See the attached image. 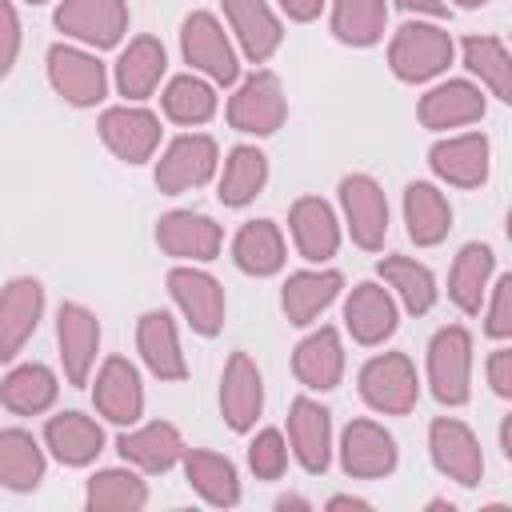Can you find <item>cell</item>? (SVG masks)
<instances>
[{
    "label": "cell",
    "instance_id": "obj_30",
    "mask_svg": "<svg viewBox=\"0 0 512 512\" xmlns=\"http://www.w3.org/2000/svg\"><path fill=\"white\" fill-rule=\"evenodd\" d=\"M404 220H408V236L416 244H440L448 236L452 208L432 184L416 180V184L404 188Z\"/></svg>",
    "mask_w": 512,
    "mask_h": 512
},
{
    "label": "cell",
    "instance_id": "obj_52",
    "mask_svg": "<svg viewBox=\"0 0 512 512\" xmlns=\"http://www.w3.org/2000/svg\"><path fill=\"white\" fill-rule=\"evenodd\" d=\"M464 8H480V4H488V0H460Z\"/></svg>",
    "mask_w": 512,
    "mask_h": 512
},
{
    "label": "cell",
    "instance_id": "obj_35",
    "mask_svg": "<svg viewBox=\"0 0 512 512\" xmlns=\"http://www.w3.org/2000/svg\"><path fill=\"white\" fill-rule=\"evenodd\" d=\"M44 476V452L36 448V440L20 428H4L0 432V484L28 492L36 488Z\"/></svg>",
    "mask_w": 512,
    "mask_h": 512
},
{
    "label": "cell",
    "instance_id": "obj_9",
    "mask_svg": "<svg viewBox=\"0 0 512 512\" xmlns=\"http://www.w3.org/2000/svg\"><path fill=\"white\" fill-rule=\"evenodd\" d=\"M48 76H52V88L76 104V108H88L104 96V64L80 48H68V44H56L48 52Z\"/></svg>",
    "mask_w": 512,
    "mask_h": 512
},
{
    "label": "cell",
    "instance_id": "obj_5",
    "mask_svg": "<svg viewBox=\"0 0 512 512\" xmlns=\"http://www.w3.org/2000/svg\"><path fill=\"white\" fill-rule=\"evenodd\" d=\"M56 28L96 48H112L128 28V8L124 0H64L56 8Z\"/></svg>",
    "mask_w": 512,
    "mask_h": 512
},
{
    "label": "cell",
    "instance_id": "obj_42",
    "mask_svg": "<svg viewBox=\"0 0 512 512\" xmlns=\"http://www.w3.org/2000/svg\"><path fill=\"white\" fill-rule=\"evenodd\" d=\"M164 112L176 124H204L216 112V92L196 76H176L164 92Z\"/></svg>",
    "mask_w": 512,
    "mask_h": 512
},
{
    "label": "cell",
    "instance_id": "obj_51",
    "mask_svg": "<svg viewBox=\"0 0 512 512\" xmlns=\"http://www.w3.org/2000/svg\"><path fill=\"white\" fill-rule=\"evenodd\" d=\"M280 508H304V500H300V496H284Z\"/></svg>",
    "mask_w": 512,
    "mask_h": 512
},
{
    "label": "cell",
    "instance_id": "obj_14",
    "mask_svg": "<svg viewBox=\"0 0 512 512\" xmlns=\"http://www.w3.org/2000/svg\"><path fill=\"white\" fill-rule=\"evenodd\" d=\"M220 408L228 428L248 432L264 408V388H260V372L248 360V352H232L224 364V380H220Z\"/></svg>",
    "mask_w": 512,
    "mask_h": 512
},
{
    "label": "cell",
    "instance_id": "obj_4",
    "mask_svg": "<svg viewBox=\"0 0 512 512\" xmlns=\"http://www.w3.org/2000/svg\"><path fill=\"white\" fill-rule=\"evenodd\" d=\"M284 112H288L284 88H280V80H276L272 72L248 76V80L240 84V92L228 100V120H232V128L256 132V136L276 132V128L284 124Z\"/></svg>",
    "mask_w": 512,
    "mask_h": 512
},
{
    "label": "cell",
    "instance_id": "obj_17",
    "mask_svg": "<svg viewBox=\"0 0 512 512\" xmlns=\"http://www.w3.org/2000/svg\"><path fill=\"white\" fill-rule=\"evenodd\" d=\"M92 400H96V408H100L112 424H132V420H140L144 388H140L136 368H132L124 356L104 360V368H100V376H96V388H92Z\"/></svg>",
    "mask_w": 512,
    "mask_h": 512
},
{
    "label": "cell",
    "instance_id": "obj_33",
    "mask_svg": "<svg viewBox=\"0 0 512 512\" xmlns=\"http://www.w3.org/2000/svg\"><path fill=\"white\" fill-rule=\"evenodd\" d=\"M184 476L188 484L208 500V504H220V508H232L240 500V480H236V468L232 460L216 456V452H188L184 456Z\"/></svg>",
    "mask_w": 512,
    "mask_h": 512
},
{
    "label": "cell",
    "instance_id": "obj_41",
    "mask_svg": "<svg viewBox=\"0 0 512 512\" xmlns=\"http://www.w3.org/2000/svg\"><path fill=\"white\" fill-rule=\"evenodd\" d=\"M380 276L400 292V300H404L408 312L420 316V312L432 308L436 284H432V272H428L424 264H416V260H408V256H388V260H380Z\"/></svg>",
    "mask_w": 512,
    "mask_h": 512
},
{
    "label": "cell",
    "instance_id": "obj_18",
    "mask_svg": "<svg viewBox=\"0 0 512 512\" xmlns=\"http://www.w3.org/2000/svg\"><path fill=\"white\" fill-rule=\"evenodd\" d=\"M56 336H60V356H64V372L72 384L88 380V368L96 360V344H100V324L88 308L80 304H60L56 316Z\"/></svg>",
    "mask_w": 512,
    "mask_h": 512
},
{
    "label": "cell",
    "instance_id": "obj_13",
    "mask_svg": "<svg viewBox=\"0 0 512 512\" xmlns=\"http://www.w3.org/2000/svg\"><path fill=\"white\" fill-rule=\"evenodd\" d=\"M100 136H104V144L120 156V160H128V164H140V160H148L152 152H156V144H160V120L152 116V112H144V108H108L104 116H100Z\"/></svg>",
    "mask_w": 512,
    "mask_h": 512
},
{
    "label": "cell",
    "instance_id": "obj_19",
    "mask_svg": "<svg viewBox=\"0 0 512 512\" xmlns=\"http://www.w3.org/2000/svg\"><path fill=\"white\" fill-rule=\"evenodd\" d=\"M428 160H432V168H436L448 184L476 188V184H484V176H488V140H484L480 132L452 136V140L432 144Z\"/></svg>",
    "mask_w": 512,
    "mask_h": 512
},
{
    "label": "cell",
    "instance_id": "obj_37",
    "mask_svg": "<svg viewBox=\"0 0 512 512\" xmlns=\"http://www.w3.org/2000/svg\"><path fill=\"white\" fill-rule=\"evenodd\" d=\"M264 180H268V160H264V152L240 144V148L228 152V164H224V176H220V200H224L228 208H240V204H248V200L264 188Z\"/></svg>",
    "mask_w": 512,
    "mask_h": 512
},
{
    "label": "cell",
    "instance_id": "obj_7",
    "mask_svg": "<svg viewBox=\"0 0 512 512\" xmlns=\"http://www.w3.org/2000/svg\"><path fill=\"white\" fill-rule=\"evenodd\" d=\"M428 448H432V460H436V468H440L444 476H452V480L464 484V488H476V484H480V476H484V456H480L476 436H472L460 420H448V416L432 420V428H428Z\"/></svg>",
    "mask_w": 512,
    "mask_h": 512
},
{
    "label": "cell",
    "instance_id": "obj_20",
    "mask_svg": "<svg viewBox=\"0 0 512 512\" xmlns=\"http://www.w3.org/2000/svg\"><path fill=\"white\" fill-rule=\"evenodd\" d=\"M288 224H292V236H296V248H300L304 260H328L340 244L336 216L320 196H300L292 204Z\"/></svg>",
    "mask_w": 512,
    "mask_h": 512
},
{
    "label": "cell",
    "instance_id": "obj_25",
    "mask_svg": "<svg viewBox=\"0 0 512 512\" xmlns=\"http://www.w3.org/2000/svg\"><path fill=\"white\" fill-rule=\"evenodd\" d=\"M288 432H292V448H296V460L308 468V472H324L328 468V440H332V420H328V408L312 404V400H296L292 412H288Z\"/></svg>",
    "mask_w": 512,
    "mask_h": 512
},
{
    "label": "cell",
    "instance_id": "obj_22",
    "mask_svg": "<svg viewBox=\"0 0 512 512\" xmlns=\"http://www.w3.org/2000/svg\"><path fill=\"white\" fill-rule=\"evenodd\" d=\"M224 12L232 20V32L240 36V48L248 60L264 64L280 48V20L264 0H224Z\"/></svg>",
    "mask_w": 512,
    "mask_h": 512
},
{
    "label": "cell",
    "instance_id": "obj_49",
    "mask_svg": "<svg viewBox=\"0 0 512 512\" xmlns=\"http://www.w3.org/2000/svg\"><path fill=\"white\" fill-rule=\"evenodd\" d=\"M328 508H368V500H356V496H332Z\"/></svg>",
    "mask_w": 512,
    "mask_h": 512
},
{
    "label": "cell",
    "instance_id": "obj_47",
    "mask_svg": "<svg viewBox=\"0 0 512 512\" xmlns=\"http://www.w3.org/2000/svg\"><path fill=\"white\" fill-rule=\"evenodd\" d=\"M280 4H284V12L292 20H312V16H320V4L324 0H280Z\"/></svg>",
    "mask_w": 512,
    "mask_h": 512
},
{
    "label": "cell",
    "instance_id": "obj_38",
    "mask_svg": "<svg viewBox=\"0 0 512 512\" xmlns=\"http://www.w3.org/2000/svg\"><path fill=\"white\" fill-rule=\"evenodd\" d=\"M144 500H148V488L132 472L108 468L88 480V508H96V512H136V508H144Z\"/></svg>",
    "mask_w": 512,
    "mask_h": 512
},
{
    "label": "cell",
    "instance_id": "obj_43",
    "mask_svg": "<svg viewBox=\"0 0 512 512\" xmlns=\"http://www.w3.org/2000/svg\"><path fill=\"white\" fill-rule=\"evenodd\" d=\"M248 464H252V472H256L260 480H280L284 468H288V448H284L280 432L264 428V432L252 440V448H248Z\"/></svg>",
    "mask_w": 512,
    "mask_h": 512
},
{
    "label": "cell",
    "instance_id": "obj_32",
    "mask_svg": "<svg viewBox=\"0 0 512 512\" xmlns=\"http://www.w3.org/2000/svg\"><path fill=\"white\" fill-rule=\"evenodd\" d=\"M340 272H296L284 284V312L292 324H312L340 292Z\"/></svg>",
    "mask_w": 512,
    "mask_h": 512
},
{
    "label": "cell",
    "instance_id": "obj_23",
    "mask_svg": "<svg viewBox=\"0 0 512 512\" xmlns=\"http://www.w3.org/2000/svg\"><path fill=\"white\" fill-rule=\"evenodd\" d=\"M136 340H140V356L144 364L160 376V380H184V356H180V340H176V324L168 312H144L136 324Z\"/></svg>",
    "mask_w": 512,
    "mask_h": 512
},
{
    "label": "cell",
    "instance_id": "obj_11",
    "mask_svg": "<svg viewBox=\"0 0 512 512\" xmlns=\"http://www.w3.org/2000/svg\"><path fill=\"white\" fill-rule=\"evenodd\" d=\"M340 200H344L352 240L360 248H380L384 232H388V204H384L380 184L372 176H344L340 180Z\"/></svg>",
    "mask_w": 512,
    "mask_h": 512
},
{
    "label": "cell",
    "instance_id": "obj_21",
    "mask_svg": "<svg viewBox=\"0 0 512 512\" xmlns=\"http://www.w3.org/2000/svg\"><path fill=\"white\" fill-rule=\"evenodd\" d=\"M344 320L360 344H380L396 332V304L380 284H356L344 304Z\"/></svg>",
    "mask_w": 512,
    "mask_h": 512
},
{
    "label": "cell",
    "instance_id": "obj_26",
    "mask_svg": "<svg viewBox=\"0 0 512 512\" xmlns=\"http://www.w3.org/2000/svg\"><path fill=\"white\" fill-rule=\"evenodd\" d=\"M480 116H484V96L468 80H448L420 100L424 128H456V124H472Z\"/></svg>",
    "mask_w": 512,
    "mask_h": 512
},
{
    "label": "cell",
    "instance_id": "obj_48",
    "mask_svg": "<svg viewBox=\"0 0 512 512\" xmlns=\"http://www.w3.org/2000/svg\"><path fill=\"white\" fill-rule=\"evenodd\" d=\"M400 8H412V12H428V16H444L448 4L444 0H396Z\"/></svg>",
    "mask_w": 512,
    "mask_h": 512
},
{
    "label": "cell",
    "instance_id": "obj_39",
    "mask_svg": "<svg viewBox=\"0 0 512 512\" xmlns=\"http://www.w3.org/2000/svg\"><path fill=\"white\" fill-rule=\"evenodd\" d=\"M384 0H336L332 8V32L344 40V44H376L380 32H384Z\"/></svg>",
    "mask_w": 512,
    "mask_h": 512
},
{
    "label": "cell",
    "instance_id": "obj_27",
    "mask_svg": "<svg viewBox=\"0 0 512 512\" xmlns=\"http://www.w3.org/2000/svg\"><path fill=\"white\" fill-rule=\"evenodd\" d=\"M164 76V44L156 36H136L116 60V88L128 100H144Z\"/></svg>",
    "mask_w": 512,
    "mask_h": 512
},
{
    "label": "cell",
    "instance_id": "obj_29",
    "mask_svg": "<svg viewBox=\"0 0 512 512\" xmlns=\"http://www.w3.org/2000/svg\"><path fill=\"white\" fill-rule=\"evenodd\" d=\"M232 260L248 276H272L284 264V240L272 220H248L232 240Z\"/></svg>",
    "mask_w": 512,
    "mask_h": 512
},
{
    "label": "cell",
    "instance_id": "obj_1",
    "mask_svg": "<svg viewBox=\"0 0 512 512\" xmlns=\"http://www.w3.org/2000/svg\"><path fill=\"white\" fill-rule=\"evenodd\" d=\"M452 60V36L436 24H404L388 48V64L400 80H428Z\"/></svg>",
    "mask_w": 512,
    "mask_h": 512
},
{
    "label": "cell",
    "instance_id": "obj_10",
    "mask_svg": "<svg viewBox=\"0 0 512 512\" xmlns=\"http://www.w3.org/2000/svg\"><path fill=\"white\" fill-rule=\"evenodd\" d=\"M168 292L180 304V312L188 316V324L200 336H216L224 324V292L208 272L196 268H176L168 272Z\"/></svg>",
    "mask_w": 512,
    "mask_h": 512
},
{
    "label": "cell",
    "instance_id": "obj_16",
    "mask_svg": "<svg viewBox=\"0 0 512 512\" xmlns=\"http://www.w3.org/2000/svg\"><path fill=\"white\" fill-rule=\"evenodd\" d=\"M156 244L168 256L184 260H212L220 252V224L200 212H168L156 224Z\"/></svg>",
    "mask_w": 512,
    "mask_h": 512
},
{
    "label": "cell",
    "instance_id": "obj_12",
    "mask_svg": "<svg viewBox=\"0 0 512 512\" xmlns=\"http://www.w3.org/2000/svg\"><path fill=\"white\" fill-rule=\"evenodd\" d=\"M340 464L348 476H360V480L388 476L396 468V440L372 420H352L340 440Z\"/></svg>",
    "mask_w": 512,
    "mask_h": 512
},
{
    "label": "cell",
    "instance_id": "obj_46",
    "mask_svg": "<svg viewBox=\"0 0 512 512\" xmlns=\"http://www.w3.org/2000/svg\"><path fill=\"white\" fill-rule=\"evenodd\" d=\"M488 380H492V388H496L500 396H512V352H508V348L492 352V360H488Z\"/></svg>",
    "mask_w": 512,
    "mask_h": 512
},
{
    "label": "cell",
    "instance_id": "obj_28",
    "mask_svg": "<svg viewBox=\"0 0 512 512\" xmlns=\"http://www.w3.org/2000/svg\"><path fill=\"white\" fill-rule=\"evenodd\" d=\"M44 440L56 452V460L64 464H88L96 460V452L104 448V432L96 420L80 416V412H60L44 424Z\"/></svg>",
    "mask_w": 512,
    "mask_h": 512
},
{
    "label": "cell",
    "instance_id": "obj_31",
    "mask_svg": "<svg viewBox=\"0 0 512 512\" xmlns=\"http://www.w3.org/2000/svg\"><path fill=\"white\" fill-rule=\"evenodd\" d=\"M116 448H120V456L124 460H132L136 468H144V472H164V468H172L176 460H180V452H184V444H180V432L172 428V424H164V420H156V424H148V428H140V432H124L120 440H116Z\"/></svg>",
    "mask_w": 512,
    "mask_h": 512
},
{
    "label": "cell",
    "instance_id": "obj_50",
    "mask_svg": "<svg viewBox=\"0 0 512 512\" xmlns=\"http://www.w3.org/2000/svg\"><path fill=\"white\" fill-rule=\"evenodd\" d=\"M500 444H504V456L512 460V420H504V424H500Z\"/></svg>",
    "mask_w": 512,
    "mask_h": 512
},
{
    "label": "cell",
    "instance_id": "obj_24",
    "mask_svg": "<svg viewBox=\"0 0 512 512\" xmlns=\"http://www.w3.org/2000/svg\"><path fill=\"white\" fill-rule=\"evenodd\" d=\"M292 372L308 388H320V392L324 388H336L340 384V372H344V352H340L336 328H320L308 340H300L296 344V356H292Z\"/></svg>",
    "mask_w": 512,
    "mask_h": 512
},
{
    "label": "cell",
    "instance_id": "obj_45",
    "mask_svg": "<svg viewBox=\"0 0 512 512\" xmlns=\"http://www.w3.org/2000/svg\"><path fill=\"white\" fill-rule=\"evenodd\" d=\"M488 332L492 336L512 332V276L496 280V296H492V308H488Z\"/></svg>",
    "mask_w": 512,
    "mask_h": 512
},
{
    "label": "cell",
    "instance_id": "obj_44",
    "mask_svg": "<svg viewBox=\"0 0 512 512\" xmlns=\"http://www.w3.org/2000/svg\"><path fill=\"white\" fill-rule=\"evenodd\" d=\"M20 52V20L12 0H0V76H8V68L16 64Z\"/></svg>",
    "mask_w": 512,
    "mask_h": 512
},
{
    "label": "cell",
    "instance_id": "obj_8",
    "mask_svg": "<svg viewBox=\"0 0 512 512\" xmlns=\"http://www.w3.org/2000/svg\"><path fill=\"white\" fill-rule=\"evenodd\" d=\"M212 172H216V140L192 132L168 144V152L156 164V184L160 192H184V188H200Z\"/></svg>",
    "mask_w": 512,
    "mask_h": 512
},
{
    "label": "cell",
    "instance_id": "obj_3",
    "mask_svg": "<svg viewBox=\"0 0 512 512\" xmlns=\"http://www.w3.org/2000/svg\"><path fill=\"white\" fill-rule=\"evenodd\" d=\"M416 392H420L416 368L404 352H384V356L368 360L360 372V396L380 412H392V416L412 412Z\"/></svg>",
    "mask_w": 512,
    "mask_h": 512
},
{
    "label": "cell",
    "instance_id": "obj_34",
    "mask_svg": "<svg viewBox=\"0 0 512 512\" xmlns=\"http://www.w3.org/2000/svg\"><path fill=\"white\" fill-rule=\"evenodd\" d=\"M0 400L8 412H20V416H36L44 412L52 400H56V376L44 368V364H20L4 376L0 384Z\"/></svg>",
    "mask_w": 512,
    "mask_h": 512
},
{
    "label": "cell",
    "instance_id": "obj_2",
    "mask_svg": "<svg viewBox=\"0 0 512 512\" xmlns=\"http://www.w3.org/2000/svg\"><path fill=\"white\" fill-rule=\"evenodd\" d=\"M468 368H472V336L468 328L452 324L440 328L428 344V380L440 404H464L468 400Z\"/></svg>",
    "mask_w": 512,
    "mask_h": 512
},
{
    "label": "cell",
    "instance_id": "obj_36",
    "mask_svg": "<svg viewBox=\"0 0 512 512\" xmlns=\"http://www.w3.org/2000/svg\"><path fill=\"white\" fill-rule=\"evenodd\" d=\"M488 276H492V248L488 244H464L456 264H452V276H448V296L456 300L460 312H480Z\"/></svg>",
    "mask_w": 512,
    "mask_h": 512
},
{
    "label": "cell",
    "instance_id": "obj_6",
    "mask_svg": "<svg viewBox=\"0 0 512 512\" xmlns=\"http://www.w3.org/2000/svg\"><path fill=\"white\" fill-rule=\"evenodd\" d=\"M180 44H184V60L192 68L208 72L220 84L236 80V52H232V44H228V36L212 12H192L180 28Z\"/></svg>",
    "mask_w": 512,
    "mask_h": 512
},
{
    "label": "cell",
    "instance_id": "obj_40",
    "mask_svg": "<svg viewBox=\"0 0 512 512\" xmlns=\"http://www.w3.org/2000/svg\"><path fill=\"white\" fill-rule=\"evenodd\" d=\"M464 64L472 72H480V80L500 100H512V60H508L504 40H496V36H468L464 40Z\"/></svg>",
    "mask_w": 512,
    "mask_h": 512
},
{
    "label": "cell",
    "instance_id": "obj_15",
    "mask_svg": "<svg viewBox=\"0 0 512 512\" xmlns=\"http://www.w3.org/2000/svg\"><path fill=\"white\" fill-rule=\"evenodd\" d=\"M40 308H44V288L32 276H20L0 292V356L4 360L24 348V340L40 320Z\"/></svg>",
    "mask_w": 512,
    "mask_h": 512
},
{
    "label": "cell",
    "instance_id": "obj_53",
    "mask_svg": "<svg viewBox=\"0 0 512 512\" xmlns=\"http://www.w3.org/2000/svg\"><path fill=\"white\" fill-rule=\"evenodd\" d=\"M32 4H40V0H32Z\"/></svg>",
    "mask_w": 512,
    "mask_h": 512
}]
</instances>
